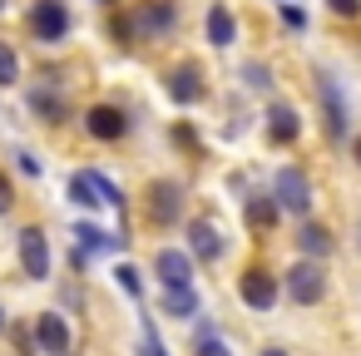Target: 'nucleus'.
I'll return each mask as SVG.
<instances>
[{
  "instance_id": "1",
  "label": "nucleus",
  "mask_w": 361,
  "mask_h": 356,
  "mask_svg": "<svg viewBox=\"0 0 361 356\" xmlns=\"http://www.w3.org/2000/svg\"><path fill=\"white\" fill-rule=\"evenodd\" d=\"M272 198L282 203V213L307 218V213H312V183H307V173H302V168H277V178H272Z\"/></svg>"
},
{
  "instance_id": "2",
  "label": "nucleus",
  "mask_w": 361,
  "mask_h": 356,
  "mask_svg": "<svg viewBox=\"0 0 361 356\" xmlns=\"http://www.w3.org/2000/svg\"><path fill=\"white\" fill-rule=\"evenodd\" d=\"M178 218H183V183H173V178L149 183V223L154 228H173Z\"/></svg>"
},
{
  "instance_id": "3",
  "label": "nucleus",
  "mask_w": 361,
  "mask_h": 356,
  "mask_svg": "<svg viewBox=\"0 0 361 356\" xmlns=\"http://www.w3.org/2000/svg\"><path fill=\"white\" fill-rule=\"evenodd\" d=\"M322 292H326L322 262H317V257H302V262L287 272V297H292L297 307H312V302H322Z\"/></svg>"
},
{
  "instance_id": "4",
  "label": "nucleus",
  "mask_w": 361,
  "mask_h": 356,
  "mask_svg": "<svg viewBox=\"0 0 361 356\" xmlns=\"http://www.w3.org/2000/svg\"><path fill=\"white\" fill-rule=\"evenodd\" d=\"M238 292H243V302L252 307V312H272L277 307V277L267 272V267H247L243 277H238Z\"/></svg>"
},
{
  "instance_id": "5",
  "label": "nucleus",
  "mask_w": 361,
  "mask_h": 356,
  "mask_svg": "<svg viewBox=\"0 0 361 356\" xmlns=\"http://www.w3.org/2000/svg\"><path fill=\"white\" fill-rule=\"evenodd\" d=\"M30 30L35 40H65L70 35V11H65V0H35V11H30Z\"/></svg>"
},
{
  "instance_id": "6",
  "label": "nucleus",
  "mask_w": 361,
  "mask_h": 356,
  "mask_svg": "<svg viewBox=\"0 0 361 356\" xmlns=\"http://www.w3.org/2000/svg\"><path fill=\"white\" fill-rule=\"evenodd\" d=\"M20 267H25V277H50V243H45V233L40 228H25L20 233Z\"/></svg>"
},
{
  "instance_id": "7",
  "label": "nucleus",
  "mask_w": 361,
  "mask_h": 356,
  "mask_svg": "<svg viewBox=\"0 0 361 356\" xmlns=\"http://www.w3.org/2000/svg\"><path fill=\"white\" fill-rule=\"evenodd\" d=\"M154 277H159L164 287H193V257L178 252V247H164V252L154 257Z\"/></svg>"
},
{
  "instance_id": "8",
  "label": "nucleus",
  "mask_w": 361,
  "mask_h": 356,
  "mask_svg": "<svg viewBox=\"0 0 361 356\" xmlns=\"http://www.w3.org/2000/svg\"><path fill=\"white\" fill-rule=\"evenodd\" d=\"M85 129H90L94 139H104V144H109V139H124L129 119H124V114H119L114 104H94V109L85 114Z\"/></svg>"
},
{
  "instance_id": "9",
  "label": "nucleus",
  "mask_w": 361,
  "mask_h": 356,
  "mask_svg": "<svg viewBox=\"0 0 361 356\" xmlns=\"http://www.w3.org/2000/svg\"><path fill=\"white\" fill-rule=\"evenodd\" d=\"M243 218H247V228H252V233H272V228H277V218H282V203H277L272 193H252V198L243 203Z\"/></svg>"
},
{
  "instance_id": "10",
  "label": "nucleus",
  "mask_w": 361,
  "mask_h": 356,
  "mask_svg": "<svg viewBox=\"0 0 361 356\" xmlns=\"http://www.w3.org/2000/svg\"><path fill=\"white\" fill-rule=\"evenodd\" d=\"M203 94H208V85H203V75H198L193 65H183V70L169 75V99H173V104H198Z\"/></svg>"
},
{
  "instance_id": "11",
  "label": "nucleus",
  "mask_w": 361,
  "mask_h": 356,
  "mask_svg": "<svg viewBox=\"0 0 361 356\" xmlns=\"http://www.w3.org/2000/svg\"><path fill=\"white\" fill-rule=\"evenodd\" d=\"M297 134H302V114L292 104H272L267 109V139L272 144H297Z\"/></svg>"
},
{
  "instance_id": "12",
  "label": "nucleus",
  "mask_w": 361,
  "mask_h": 356,
  "mask_svg": "<svg viewBox=\"0 0 361 356\" xmlns=\"http://www.w3.org/2000/svg\"><path fill=\"white\" fill-rule=\"evenodd\" d=\"M35 341H40L50 356H65V351H70V326H65V317H60V312H45V317L35 321Z\"/></svg>"
},
{
  "instance_id": "13",
  "label": "nucleus",
  "mask_w": 361,
  "mask_h": 356,
  "mask_svg": "<svg viewBox=\"0 0 361 356\" xmlns=\"http://www.w3.org/2000/svg\"><path fill=\"white\" fill-rule=\"evenodd\" d=\"M317 90H322V104H326V134L341 139V134H346V104H341V90H336L331 80H322Z\"/></svg>"
},
{
  "instance_id": "14",
  "label": "nucleus",
  "mask_w": 361,
  "mask_h": 356,
  "mask_svg": "<svg viewBox=\"0 0 361 356\" xmlns=\"http://www.w3.org/2000/svg\"><path fill=\"white\" fill-rule=\"evenodd\" d=\"M188 238H193L198 262H218V257H223V238H218V228H213V223H203V218H198V223L188 228Z\"/></svg>"
},
{
  "instance_id": "15",
  "label": "nucleus",
  "mask_w": 361,
  "mask_h": 356,
  "mask_svg": "<svg viewBox=\"0 0 361 356\" xmlns=\"http://www.w3.org/2000/svg\"><path fill=\"white\" fill-rule=\"evenodd\" d=\"M169 25H173V6H169V0H149V6L134 16V30H139V35H149V30L159 35V30H169Z\"/></svg>"
},
{
  "instance_id": "16",
  "label": "nucleus",
  "mask_w": 361,
  "mask_h": 356,
  "mask_svg": "<svg viewBox=\"0 0 361 356\" xmlns=\"http://www.w3.org/2000/svg\"><path fill=\"white\" fill-rule=\"evenodd\" d=\"M297 252H302V257H326V252H331V233H326L322 223H302V233H297Z\"/></svg>"
},
{
  "instance_id": "17",
  "label": "nucleus",
  "mask_w": 361,
  "mask_h": 356,
  "mask_svg": "<svg viewBox=\"0 0 361 356\" xmlns=\"http://www.w3.org/2000/svg\"><path fill=\"white\" fill-rule=\"evenodd\" d=\"M233 35H238V20H233V11H228V6H213V11H208V40L223 50V45H233Z\"/></svg>"
},
{
  "instance_id": "18",
  "label": "nucleus",
  "mask_w": 361,
  "mask_h": 356,
  "mask_svg": "<svg viewBox=\"0 0 361 356\" xmlns=\"http://www.w3.org/2000/svg\"><path fill=\"white\" fill-rule=\"evenodd\" d=\"M70 198H75L80 208H99V203H104V193H99L94 173H75V178H70Z\"/></svg>"
},
{
  "instance_id": "19",
  "label": "nucleus",
  "mask_w": 361,
  "mask_h": 356,
  "mask_svg": "<svg viewBox=\"0 0 361 356\" xmlns=\"http://www.w3.org/2000/svg\"><path fill=\"white\" fill-rule=\"evenodd\" d=\"M193 307H198L193 287H164V312L169 317H193Z\"/></svg>"
},
{
  "instance_id": "20",
  "label": "nucleus",
  "mask_w": 361,
  "mask_h": 356,
  "mask_svg": "<svg viewBox=\"0 0 361 356\" xmlns=\"http://www.w3.org/2000/svg\"><path fill=\"white\" fill-rule=\"evenodd\" d=\"M75 238H80V247H90V252H99V247H114V243H124V238H104V233H99L94 223H85V228H80Z\"/></svg>"
},
{
  "instance_id": "21",
  "label": "nucleus",
  "mask_w": 361,
  "mask_h": 356,
  "mask_svg": "<svg viewBox=\"0 0 361 356\" xmlns=\"http://www.w3.org/2000/svg\"><path fill=\"white\" fill-rule=\"evenodd\" d=\"M20 80V60H16V50L0 40V85H16Z\"/></svg>"
},
{
  "instance_id": "22",
  "label": "nucleus",
  "mask_w": 361,
  "mask_h": 356,
  "mask_svg": "<svg viewBox=\"0 0 361 356\" xmlns=\"http://www.w3.org/2000/svg\"><path fill=\"white\" fill-rule=\"evenodd\" d=\"M30 109H45L50 119H60V114H65V104H60V99H50V94H30Z\"/></svg>"
},
{
  "instance_id": "23",
  "label": "nucleus",
  "mask_w": 361,
  "mask_h": 356,
  "mask_svg": "<svg viewBox=\"0 0 361 356\" xmlns=\"http://www.w3.org/2000/svg\"><path fill=\"white\" fill-rule=\"evenodd\" d=\"M114 277H119V287H124L129 297H139V272H134V267H119Z\"/></svg>"
},
{
  "instance_id": "24",
  "label": "nucleus",
  "mask_w": 361,
  "mask_h": 356,
  "mask_svg": "<svg viewBox=\"0 0 361 356\" xmlns=\"http://www.w3.org/2000/svg\"><path fill=\"white\" fill-rule=\"evenodd\" d=\"M94 183H99V193H104V203H114V208H119V188H114V183L104 178V173H94Z\"/></svg>"
},
{
  "instance_id": "25",
  "label": "nucleus",
  "mask_w": 361,
  "mask_h": 356,
  "mask_svg": "<svg viewBox=\"0 0 361 356\" xmlns=\"http://www.w3.org/2000/svg\"><path fill=\"white\" fill-rule=\"evenodd\" d=\"M336 16H361V0H326Z\"/></svg>"
},
{
  "instance_id": "26",
  "label": "nucleus",
  "mask_w": 361,
  "mask_h": 356,
  "mask_svg": "<svg viewBox=\"0 0 361 356\" xmlns=\"http://www.w3.org/2000/svg\"><path fill=\"white\" fill-rule=\"evenodd\" d=\"M282 20H287V25H292V30H302V25H307V16H302V11H297V6H282Z\"/></svg>"
},
{
  "instance_id": "27",
  "label": "nucleus",
  "mask_w": 361,
  "mask_h": 356,
  "mask_svg": "<svg viewBox=\"0 0 361 356\" xmlns=\"http://www.w3.org/2000/svg\"><path fill=\"white\" fill-rule=\"evenodd\" d=\"M247 85H257V90H267L272 80H267V70H262V65H247Z\"/></svg>"
},
{
  "instance_id": "28",
  "label": "nucleus",
  "mask_w": 361,
  "mask_h": 356,
  "mask_svg": "<svg viewBox=\"0 0 361 356\" xmlns=\"http://www.w3.org/2000/svg\"><path fill=\"white\" fill-rule=\"evenodd\" d=\"M193 356H233V351H228V346H223V341H203V346H198V351H193Z\"/></svg>"
},
{
  "instance_id": "29",
  "label": "nucleus",
  "mask_w": 361,
  "mask_h": 356,
  "mask_svg": "<svg viewBox=\"0 0 361 356\" xmlns=\"http://www.w3.org/2000/svg\"><path fill=\"white\" fill-rule=\"evenodd\" d=\"M144 356H164V341H159V336H154V331H149V336H144Z\"/></svg>"
},
{
  "instance_id": "30",
  "label": "nucleus",
  "mask_w": 361,
  "mask_h": 356,
  "mask_svg": "<svg viewBox=\"0 0 361 356\" xmlns=\"http://www.w3.org/2000/svg\"><path fill=\"white\" fill-rule=\"evenodd\" d=\"M11 203H16V193H11V183L0 178V213H11Z\"/></svg>"
},
{
  "instance_id": "31",
  "label": "nucleus",
  "mask_w": 361,
  "mask_h": 356,
  "mask_svg": "<svg viewBox=\"0 0 361 356\" xmlns=\"http://www.w3.org/2000/svg\"><path fill=\"white\" fill-rule=\"evenodd\" d=\"M351 154H356V164H361V139H356V149H351Z\"/></svg>"
},
{
  "instance_id": "32",
  "label": "nucleus",
  "mask_w": 361,
  "mask_h": 356,
  "mask_svg": "<svg viewBox=\"0 0 361 356\" xmlns=\"http://www.w3.org/2000/svg\"><path fill=\"white\" fill-rule=\"evenodd\" d=\"M262 356H287V351H262Z\"/></svg>"
},
{
  "instance_id": "33",
  "label": "nucleus",
  "mask_w": 361,
  "mask_h": 356,
  "mask_svg": "<svg viewBox=\"0 0 361 356\" xmlns=\"http://www.w3.org/2000/svg\"><path fill=\"white\" fill-rule=\"evenodd\" d=\"M0 331H6V312H0Z\"/></svg>"
},
{
  "instance_id": "34",
  "label": "nucleus",
  "mask_w": 361,
  "mask_h": 356,
  "mask_svg": "<svg viewBox=\"0 0 361 356\" xmlns=\"http://www.w3.org/2000/svg\"><path fill=\"white\" fill-rule=\"evenodd\" d=\"M94 6H114V0H94Z\"/></svg>"
},
{
  "instance_id": "35",
  "label": "nucleus",
  "mask_w": 361,
  "mask_h": 356,
  "mask_svg": "<svg viewBox=\"0 0 361 356\" xmlns=\"http://www.w3.org/2000/svg\"><path fill=\"white\" fill-rule=\"evenodd\" d=\"M0 11H6V0H0Z\"/></svg>"
}]
</instances>
